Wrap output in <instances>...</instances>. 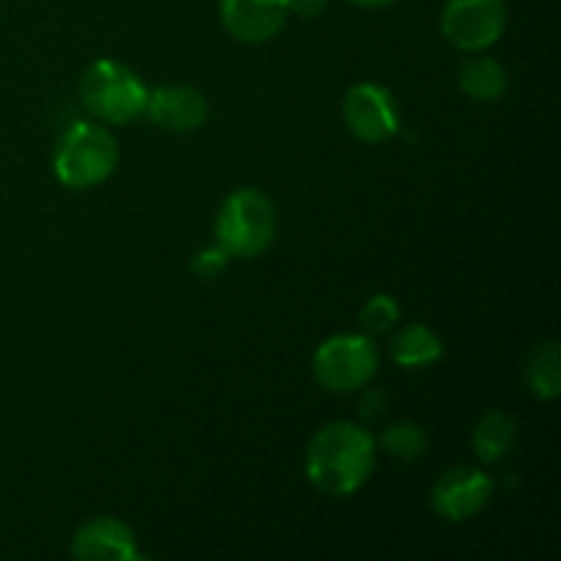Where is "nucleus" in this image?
<instances>
[{"mask_svg":"<svg viewBox=\"0 0 561 561\" xmlns=\"http://www.w3.org/2000/svg\"><path fill=\"white\" fill-rule=\"evenodd\" d=\"M376 447L387 453L389 458L403 460V463H416V460L425 458L427 447H431V436H427V431L420 422L398 420L383 427L381 436L376 438Z\"/></svg>","mask_w":561,"mask_h":561,"instance_id":"dca6fc26","label":"nucleus"},{"mask_svg":"<svg viewBox=\"0 0 561 561\" xmlns=\"http://www.w3.org/2000/svg\"><path fill=\"white\" fill-rule=\"evenodd\" d=\"M288 16V0H219L222 27L241 44L272 42Z\"/></svg>","mask_w":561,"mask_h":561,"instance_id":"1a4fd4ad","label":"nucleus"},{"mask_svg":"<svg viewBox=\"0 0 561 561\" xmlns=\"http://www.w3.org/2000/svg\"><path fill=\"white\" fill-rule=\"evenodd\" d=\"M524 378L537 400H557L561 392V348L553 340H542L526 356Z\"/></svg>","mask_w":561,"mask_h":561,"instance_id":"2eb2a0df","label":"nucleus"},{"mask_svg":"<svg viewBox=\"0 0 561 561\" xmlns=\"http://www.w3.org/2000/svg\"><path fill=\"white\" fill-rule=\"evenodd\" d=\"M518 444V425L504 411H488L471 431V447L482 463H502Z\"/></svg>","mask_w":561,"mask_h":561,"instance_id":"4468645a","label":"nucleus"},{"mask_svg":"<svg viewBox=\"0 0 561 561\" xmlns=\"http://www.w3.org/2000/svg\"><path fill=\"white\" fill-rule=\"evenodd\" d=\"M146 115L157 129L190 135L208 121V99L192 85H159L148 91Z\"/></svg>","mask_w":561,"mask_h":561,"instance_id":"9d476101","label":"nucleus"},{"mask_svg":"<svg viewBox=\"0 0 561 561\" xmlns=\"http://www.w3.org/2000/svg\"><path fill=\"white\" fill-rule=\"evenodd\" d=\"M82 107L99 124L124 126L146 115L148 88L137 71L121 60L102 58L85 69L80 80Z\"/></svg>","mask_w":561,"mask_h":561,"instance_id":"20e7f679","label":"nucleus"},{"mask_svg":"<svg viewBox=\"0 0 561 561\" xmlns=\"http://www.w3.org/2000/svg\"><path fill=\"white\" fill-rule=\"evenodd\" d=\"M329 0H288V11L294 16H301V20H316L327 11Z\"/></svg>","mask_w":561,"mask_h":561,"instance_id":"6ab92c4d","label":"nucleus"},{"mask_svg":"<svg viewBox=\"0 0 561 561\" xmlns=\"http://www.w3.org/2000/svg\"><path fill=\"white\" fill-rule=\"evenodd\" d=\"M228 263H230L228 252H225L219 244H211L197 250V255L192 257V272H195L201 279H214L225 272Z\"/></svg>","mask_w":561,"mask_h":561,"instance_id":"a211bd4d","label":"nucleus"},{"mask_svg":"<svg viewBox=\"0 0 561 561\" xmlns=\"http://www.w3.org/2000/svg\"><path fill=\"white\" fill-rule=\"evenodd\" d=\"M378 345L365 332L332 334L312 354V378L332 394H351L370 387L378 373Z\"/></svg>","mask_w":561,"mask_h":561,"instance_id":"39448f33","label":"nucleus"},{"mask_svg":"<svg viewBox=\"0 0 561 561\" xmlns=\"http://www.w3.org/2000/svg\"><path fill=\"white\" fill-rule=\"evenodd\" d=\"M69 553L80 561H137L142 553L137 551V537L129 524L102 515L91 518L75 531Z\"/></svg>","mask_w":561,"mask_h":561,"instance_id":"9b49d317","label":"nucleus"},{"mask_svg":"<svg viewBox=\"0 0 561 561\" xmlns=\"http://www.w3.org/2000/svg\"><path fill=\"white\" fill-rule=\"evenodd\" d=\"M493 480L474 466H455L444 471L431 491V507L447 524H466L488 507Z\"/></svg>","mask_w":561,"mask_h":561,"instance_id":"6e6552de","label":"nucleus"},{"mask_svg":"<svg viewBox=\"0 0 561 561\" xmlns=\"http://www.w3.org/2000/svg\"><path fill=\"white\" fill-rule=\"evenodd\" d=\"M381 409H387V398H383V392H378V389L365 392V398H362L359 403L362 420H373V416L381 414Z\"/></svg>","mask_w":561,"mask_h":561,"instance_id":"aec40b11","label":"nucleus"},{"mask_svg":"<svg viewBox=\"0 0 561 561\" xmlns=\"http://www.w3.org/2000/svg\"><path fill=\"white\" fill-rule=\"evenodd\" d=\"M343 121L359 142H387L400 131L398 99L378 82H356L343 99Z\"/></svg>","mask_w":561,"mask_h":561,"instance_id":"0eeeda50","label":"nucleus"},{"mask_svg":"<svg viewBox=\"0 0 561 561\" xmlns=\"http://www.w3.org/2000/svg\"><path fill=\"white\" fill-rule=\"evenodd\" d=\"M351 5H356V9H387V5L398 3V0H348Z\"/></svg>","mask_w":561,"mask_h":561,"instance_id":"412c9836","label":"nucleus"},{"mask_svg":"<svg viewBox=\"0 0 561 561\" xmlns=\"http://www.w3.org/2000/svg\"><path fill=\"white\" fill-rule=\"evenodd\" d=\"M400 321V305L392 294H376L365 301V307L359 310V323L362 332L367 337H383L387 332H392Z\"/></svg>","mask_w":561,"mask_h":561,"instance_id":"f3484780","label":"nucleus"},{"mask_svg":"<svg viewBox=\"0 0 561 561\" xmlns=\"http://www.w3.org/2000/svg\"><path fill=\"white\" fill-rule=\"evenodd\" d=\"M277 208L272 197L252 186L230 192L214 217V244L222 247L228 257L252 261L261 257L277 239Z\"/></svg>","mask_w":561,"mask_h":561,"instance_id":"f03ea898","label":"nucleus"},{"mask_svg":"<svg viewBox=\"0 0 561 561\" xmlns=\"http://www.w3.org/2000/svg\"><path fill=\"white\" fill-rule=\"evenodd\" d=\"M378 463L376 436L359 422L337 420L312 433L305 449V471L318 493L348 499L370 482Z\"/></svg>","mask_w":561,"mask_h":561,"instance_id":"f257e3e1","label":"nucleus"},{"mask_svg":"<svg viewBox=\"0 0 561 561\" xmlns=\"http://www.w3.org/2000/svg\"><path fill=\"white\" fill-rule=\"evenodd\" d=\"M389 359L403 370H427L444 359V340L425 323H403L389 340Z\"/></svg>","mask_w":561,"mask_h":561,"instance_id":"f8f14e48","label":"nucleus"},{"mask_svg":"<svg viewBox=\"0 0 561 561\" xmlns=\"http://www.w3.org/2000/svg\"><path fill=\"white\" fill-rule=\"evenodd\" d=\"M118 159V142L102 124L75 121L55 146L53 173L66 190H91L115 173Z\"/></svg>","mask_w":561,"mask_h":561,"instance_id":"7ed1b4c3","label":"nucleus"},{"mask_svg":"<svg viewBox=\"0 0 561 561\" xmlns=\"http://www.w3.org/2000/svg\"><path fill=\"white\" fill-rule=\"evenodd\" d=\"M507 31L504 0H447L442 9V33L460 53H485Z\"/></svg>","mask_w":561,"mask_h":561,"instance_id":"423d86ee","label":"nucleus"},{"mask_svg":"<svg viewBox=\"0 0 561 561\" xmlns=\"http://www.w3.org/2000/svg\"><path fill=\"white\" fill-rule=\"evenodd\" d=\"M458 85L471 102H499L507 93L510 77L507 69L491 55L474 53V58L466 60L458 71Z\"/></svg>","mask_w":561,"mask_h":561,"instance_id":"ddd939ff","label":"nucleus"}]
</instances>
